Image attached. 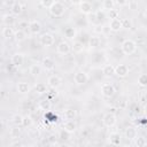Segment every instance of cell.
<instances>
[{
  "mask_svg": "<svg viewBox=\"0 0 147 147\" xmlns=\"http://www.w3.org/2000/svg\"><path fill=\"white\" fill-rule=\"evenodd\" d=\"M10 62H11L16 68H18V67H21V65L24 63V55L21 54V53H15V54L11 56Z\"/></svg>",
  "mask_w": 147,
  "mask_h": 147,
  "instance_id": "obj_14",
  "label": "cell"
},
{
  "mask_svg": "<svg viewBox=\"0 0 147 147\" xmlns=\"http://www.w3.org/2000/svg\"><path fill=\"white\" fill-rule=\"evenodd\" d=\"M88 79H90L88 75L83 70L77 71L74 76V82H75L76 85H85L88 82Z\"/></svg>",
  "mask_w": 147,
  "mask_h": 147,
  "instance_id": "obj_3",
  "label": "cell"
},
{
  "mask_svg": "<svg viewBox=\"0 0 147 147\" xmlns=\"http://www.w3.org/2000/svg\"><path fill=\"white\" fill-rule=\"evenodd\" d=\"M15 146H22V144L20 141H14L10 144V147H15Z\"/></svg>",
  "mask_w": 147,
  "mask_h": 147,
  "instance_id": "obj_46",
  "label": "cell"
},
{
  "mask_svg": "<svg viewBox=\"0 0 147 147\" xmlns=\"http://www.w3.org/2000/svg\"><path fill=\"white\" fill-rule=\"evenodd\" d=\"M20 134H21V129L18 125H15V127H13L10 130V136H11V138H18Z\"/></svg>",
  "mask_w": 147,
  "mask_h": 147,
  "instance_id": "obj_36",
  "label": "cell"
},
{
  "mask_svg": "<svg viewBox=\"0 0 147 147\" xmlns=\"http://www.w3.org/2000/svg\"><path fill=\"white\" fill-rule=\"evenodd\" d=\"M123 28L122 25V20L119 18H113L109 22V30L113 32H118L121 29Z\"/></svg>",
  "mask_w": 147,
  "mask_h": 147,
  "instance_id": "obj_12",
  "label": "cell"
},
{
  "mask_svg": "<svg viewBox=\"0 0 147 147\" xmlns=\"http://www.w3.org/2000/svg\"><path fill=\"white\" fill-rule=\"evenodd\" d=\"M29 72H30V75L33 77V78H37L40 74H41V67H40V64H32L31 67H30V69H29Z\"/></svg>",
  "mask_w": 147,
  "mask_h": 147,
  "instance_id": "obj_23",
  "label": "cell"
},
{
  "mask_svg": "<svg viewBox=\"0 0 147 147\" xmlns=\"http://www.w3.org/2000/svg\"><path fill=\"white\" fill-rule=\"evenodd\" d=\"M17 26H18V29H21V30H25L26 28H29V23H28L26 21H20V22L17 23Z\"/></svg>",
  "mask_w": 147,
  "mask_h": 147,
  "instance_id": "obj_42",
  "label": "cell"
},
{
  "mask_svg": "<svg viewBox=\"0 0 147 147\" xmlns=\"http://www.w3.org/2000/svg\"><path fill=\"white\" fill-rule=\"evenodd\" d=\"M137 136H138V132H137V129L136 127H133V126L126 127V130H125V138L127 140L133 141V140H136Z\"/></svg>",
  "mask_w": 147,
  "mask_h": 147,
  "instance_id": "obj_18",
  "label": "cell"
},
{
  "mask_svg": "<svg viewBox=\"0 0 147 147\" xmlns=\"http://www.w3.org/2000/svg\"><path fill=\"white\" fill-rule=\"evenodd\" d=\"M39 41H40V44H41L42 46H45V47H49V46H53V45H54V42H55V38H54V36H53L52 33H49V32H45V33H42V34L40 36Z\"/></svg>",
  "mask_w": 147,
  "mask_h": 147,
  "instance_id": "obj_4",
  "label": "cell"
},
{
  "mask_svg": "<svg viewBox=\"0 0 147 147\" xmlns=\"http://www.w3.org/2000/svg\"><path fill=\"white\" fill-rule=\"evenodd\" d=\"M71 134H72L71 132L67 131L65 129H62V130L59 132V139L62 140V141H68V140H70Z\"/></svg>",
  "mask_w": 147,
  "mask_h": 147,
  "instance_id": "obj_28",
  "label": "cell"
},
{
  "mask_svg": "<svg viewBox=\"0 0 147 147\" xmlns=\"http://www.w3.org/2000/svg\"><path fill=\"white\" fill-rule=\"evenodd\" d=\"M63 129H65L67 131L74 133L77 130V123L75 119H65V122L63 123Z\"/></svg>",
  "mask_w": 147,
  "mask_h": 147,
  "instance_id": "obj_17",
  "label": "cell"
},
{
  "mask_svg": "<svg viewBox=\"0 0 147 147\" xmlns=\"http://www.w3.org/2000/svg\"><path fill=\"white\" fill-rule=\"evenodd\" d=\"M122 25H123L124 29H131L132 23H131V21L129 18H123L122 20Z\"/></svg>",
  "mask_w": 147,
  "mask_h": 147,
  "instance_id": "obj_39",
  "label": "cell"
},
{
  "mask_svg": "<svg viewBox=\"0 0 147 147\" xmlns=\"http://www.w3.org/2000/svg\"><path fill=\"white\" fill-rule=\"evenodd\" d=\"M126 2H127V0H117V3H118V5H121V6L126 5Z\"/></svg>",
  "mask_w": 147,
  "mask_h": 147,
  "instance_id": "obj_48",
  "label": "cell"
},
{
  "mask_svg": "<svg viewBox=\"0 0 147 147\" xmlns=\"http://www.w3.org/2000/svg\"><path fill=\"white\" fill-rule=\"evenodd\" d=\"M10 10H11V14H14V15H20V14L23 11V6H22L21 2L15 1L14 5L10 7Z\"/></svg>",
  "mask_w": 147,
  "mask_h": 147,
  "instance_id": "obj_26",
  "label": "cell"
},
{
  "mask_svg": "<svg viewBox=\"0 0 147 147\" xmlns=\"http://www.w3.org/2000/svg\"><path fill=\"white\" fill-rule=\"evenodd\" d=\"M79 11L82 14H85V15H88L92 13V3L88 2V1H82L79 7H78Z\"/></svg>",
  "mask_w": 147,
  "mask_h": 147,
  "instance_id": "obj_15",
  "label": "cell"
},
{
  "mask_svg": "<svg viewBox=\"0 0 147 147\" xmlns=\"http://www.w3.org/2000/svg\"><path fill=\"white\" fill-rule=\"evenodd\" d=\"M32 124H33L32 117H31V116H29V115L24 116V119H23V126H25V127H30Z\"/></svg>",
  "mask_w": 147,
  "mask_h": 147,
  "instance_id": "obj_37",
  "label": "cell"
},
{
  "mask_svg": "<svg viewBox=\"0 0 147 147\" xmlns=\"http://www.w3.org/2000/svg\"><path fill=\"white\" fill-rule=\"evenodd\" d=\"M87 21L91 22V23H96V22H99L98 18H96V16H95V11L87 15Z\"/></svg>",
  "mask_w": 147,
  "mask_h": 147,
  "instance_id": "obj_41",
  "label": "cell"
},
{
  "mask_svg": "<svg viewBox=\"0 0 147 147\" xmlns=\"http://www.w3.org/2000/svg\"><path fill=\"white\" fill-rule=\"evenodd\" d=\"M47 85L52 88H59L62 85V78L57 75H51L47 79Z\"/></svg>",
  "mask_w": 147,
  "mask_h": 147,
  "instance_id": "obj_8",
  "label": "cell"
},
{
  "mask_svg": "<svg viewBox=\"0 0 147 147\" xmlns=\"http://www.w3.org/2000/svg\"><path fill=\"white\" fill-rule=\"evenodd\" d=\"M14 2H15L14 0H2V3H3L6 7H9V6L11 7V6L14 5Z\"/></svg>",
  "mask_w": 147,
  "mask_h": 147,
  "instance_id": "obj_45",
  "label": "cell"
},
{
  "mask_svg": "<svg viewBox=\"0 0 147 147\" xmlns=\"http://www.w3.org/2000/svg\"><path fill=\"white\" fill-rule=\"evenodd\" d=\"M63 34L67 39L69 40H74L77 36V32H76V29L72 28V26H67L64 30H63Z\"/></svg>",
  "mask_w": 147,
  "mask_h": 147,
  "instance_id": "obj_19",
  "label": "cell"
},
{
  "mask_svg": "<svg viewBox=\"0 0 147 147\" xmlns=\"http://www.w3.org/2000/svg\"><path fill=\"white\" fill-rule=\"evenodd\" d=\"M23 119H24V116H22L21 114H15L13 117H11V122L14 123V125H23Z\"/></svg>",
  "mask_w": 147,
  "mask_h": 147,
  "instance_id": "obj_32",
  "label": "cell"
},
{
  "mask_svg": "<svg viewBox=\"0 0 147 147\" xmlns=\"http://www.w3.org/2000/svg\"><path fill=\"white\" fill-rule=\"evenodd\" d=\"M144 16H145V18H147V7H146L145 10H144Z\"/></svg>",
  "mask_w": 147,
  "mask_h": 147,
  "instance_id": "obj_49",
  "label": "cell"
},
{
  "mask_svg": "<svg viewBox=\"0 0 147 147\" xmlns=\"http://www.w3.org/2000/svg\"><path fill=\"white\" fill-rule=\"evenodd\" d=\"M102 123H103V125H105L106 127H113V126H115L116 123H117V117H116V115L113 114V113H107V114L103 116V118H102Z\"/></svg>",
  "mask_w": 147,
  "mask_h": 147,
  "instance_id": "obj_5",
  "label": "cell"
},
{
  "mask_svg": "<svg viewBox=\"0 0 147 147\" xmlns=\"http://www.w3.org/2000/svg\"><path fill=\"white\" fill-rule=\"evenodd\" d=\"M63 117L65 119H75L77 117V111L74 108H67L63 110Z\"/></svg>",
  "mask_w": 147,
  "mask_h": 147,
  "instance_id": "obj_21",
  "label": "cell"
},
{
  "mask_svg": "<svg viewBox=\"0 0 147 147\" xmlns=\"http://www.w3.org/2000/svg\"><path fill=\"white\" fill-rule=\"evenodd\" d=\"M108 17L110 18V20H113V18H118V10H116V9H110V10H108Z\"/></svg>",
  "mask_w": 147,
  "mask_h": 147,
  "instance_id": "obj_38",
  "label": "cell"
},
{
  "mask_svg": "<svg viewBox=\"0 0 147 147\" xmlns=\"http://www.w3.org/2000/svg\"><path fill=\"white\" fill-rule=\"evenodd\" d=\"M41 65H42V68H44L46 71H52V70H54V68H55V62H54L53 59H51L49 56H45V57H42V60H41Z\"/></svg>",
  "mask_w": 147,
  "mask_h": 147,
  "instance_id": "obj_11",
  "label": "cell"
},
{
  "mask_svg": "<svg viewBox=\"0 0 147 147\" xmlns=\"http://www.w3.org/2000/svg\"><path fill=\"white\" fill-rule=\"evenodd\" d=\"M29 30L32 34H39L41 32V24L37 20H32L29 22Z\"/></svg>",
  "mask_w": 147,
  "mask_h": 147,
  "instance_id": "obj_10",
  "label": "cell"
},
{
  "mask_svg": "<svg viewBox=\"0 0 147 147\" xmlns=\"http://www.w3.org/2000/svg\"><path fill=\"white\" fill-rule=\"evenodd\" d=\"M14 36H15V31L13 30L11 26L6 25V26L2 29V37H3L5 39H10V38H13Z\"/></svg>",
  "mask_w": 147,
  "mask_h": 147,
  "instance_id": "obj_24",
  "label": "cell"
},
{
  "mask_svg": "<svg viewBox=\"0 0 147 147\" xmlns=\"http://www.w3.org/2000/svg\"><path fill=\"white\" fill-rule=\"evenodd\" d=\"M16 90L20 94H28L30 92L31 87L26 82H18L16 85Z\"/></svg>",
  "mask_w": 147,
  "mask_h": 147,
  "instance_id": "obj_16",
  "label": "cell"
},
{
  "mask_svg": "<svg viewBox=\"0 0 147 147\" xmlns=\"http://www.w3.org/2000/svg\"><path fill=\"white\" fill-rule=\"evenodd\" d=\"M101 93L105 98H113L115 94V87L110 83H105L101 86Z\"/></svg>",
  "mask_w": 147,
  "mask_h": 147,
  "instance_id": "obj_7",
  "label": "cell"
},
{
  "mask_svg": "<svg viewBox=\"0 0 147 147\" xmlns=\"http://www.w3.org/2000/svg\"><path fill=\"white\" fill-rule=\"evenodd\" d=\"M52 107V102L48 100V99H45V100H41L39 102V108L41 110H45V111H48Z\"/></svg>",
  "mask_w": 147,
  "mask_h": 147,
  "instance_id": "obj_31",
  "label": "cell"
},
{
  "mask_svg": "<svg viewBox=\"0 0 147 147\" xmlns=\"http://www.w3.org/2000/svg\"><path fill=\"white\" fill-rule=\"evenodd\" d=\"M144 109H145V113H146V114H147V103H146V105H145V107H144Z\"/></svg>",
  "mask_w": 147,
  "mask_h": 147,
  "instance_id": "obj_50",
  "label": "cell"
},
{
  "mask_svg": "<svg viewBox=\"0 0 147 147\" xmlns=\"http://www.w3.org/2000/svg\"><path fill=\"white\" fill-rule=\"evenodd\" d=\"M139 100L141 101V102H145V101H147V93H146V91H140V94H139Z\"/></svg>",
  "mask_w": 147,
  "mask_h": 147,
  "instance_id": "obj_44",
  "label": "cell"
},
{
  "mask_svg": "<svg viewBox=\"0 0 147 147\" xmlns=\"http://www.w3.org/2000/svg\"><path fill=\"white\" fill-rule=\"evenodd\" d=\"M34 91H36L38 94H45V93L48 92L47 86H46V84H44V83H37V84L34 85Z\"/></svg>",
  "mask_w": 147,
  "mask_h": 147,
  "instance_id": "obj_27",
  "label": "cell"
},
{
  "mask_svg": "<svg viewBox=\"0 0 147 147\" xmlns=\"http://www.w3.org/2000/svg\"><path fill=\"white\" fill-rule=\"evenodd\" d=\"M95 16H96V18H98V21L99 22H101V21H103V20H106L107 18V13H106V10L105 9H98V10H95Z\"/></svg>",
  "mask_w": 147,
  "mask_h": 147,
  "instance_id": "obj_33",
  "label": "cell"
},
{
  "mask_svg": "<svg viewBox=\"0 0 147 147\" xmlns=\"http://www.w3.org/2000/svg\"><path fill=\"white\" fill-rule=\"evenodd\" d=\"M70 51H71V45L65 40H61L56 45V52L61 55H67L70 53Z\"/></svg>",
  "mask_w": 147,
  "mask_h": 147,
  "instance_id": "obj_6",
  "label": "cell"
},
{
  "mask_svg": "<svg viewBox=\"0 0 147 147\" xmlns=\"http://www.w3.org/2000/svg\"><path fill=\"white\" fill-rule=\"evenodd\" d=\"M53 2H54V0H40V5L44 8H49L53 5Z\"/></svg>",
  "mask_w": 147,
  "mask_h": 147,
  "instance_id": "obj_40",
  "label": "cell"
},
{
  "mask_svg": "<svg viewBox=\"0 0 147 147\" xmlns=\"http://www.w3.org/2000/svg\"><path fill=\"white\" fill-rule=\"evenodd\" d=\"M14 1H15V0H14Z\"/></svg>",
  "mask_w": 147,
  "mask_h": 147,
  "instance_id": "obj_53",
  "label": "cell"
},
{
  "mask_svg": "<svg viewBox=\"0 0 147 147\" xmlns=\"http://www.w3.org/2000/svg\"><path fill=\"white\" fill-rule=\"evenodd\" d=\"M82 1H83V0H70V2H71L72 5H78V6L80 5Z\"/></svg>",
  "mask_w": 147,
  "mask_h": 147,
  "instance_id": "obj_47",
  "label": "cell"
},
{
  "mask_svg": "<svg viewBox=\"0 0 147 147\" xmlns=\"http://www.w3.org/2000/svg\"><path fill=\"white\" fill-rule=\"evenodd\" d=\"M136 145L139 146H146V139L145 138H136Z\"/></svg>",
  "mask_w": 147,
  "mask_h": 147,
  "instance_id": "obj_43",
  "label": "cell"
},
{
  "mask_svg": "<svg viewBox=\"0 0 147 147\" xmlns=\"http://www.w3.org/2000/svg\"><path fill=\"white\" fill-rule=\"evenodd\" d=\"M145 139H146V144H147V136H146V138H145Z\"/></svg>",
  "mask_w": 147,
  "mask_h": 147,
  "instance_id": "obj_51",
  "label": "cell"
},
{
  "mask_svg": "<svg viewBox=\"0 0 147 147\" xmlns=\"http://www.w3.org/2000/svg\"><path fill=\"white\" fill-rule=\"evenodd\" d=\"M114 7H115V1L114 0H103V2H102V9L110 10V9H114Z\"/></svg>",
  "mask_w": 147,
  "mask_h": 147,
  "instance_id": "obj_34",
  "label": "cell"
},
{
  "mask_svg": "<svg viewBox=\"0 0 147 147\" xmlns=\"http://www.w3.org/2000/svg\"><path fill=\"white\" fill-rule=\"evenodd\" d=\"M85 46H84V42H82L80 40H75L71 45V49L74 53H82L84 51Z\"/></svg>",
  "mask_w": 147,
  "mask_h": 147,
  "instance_id": "obj_20",
  "label": "cell"
},
{
  "mask_svg": "<svg viewBox=\"0 0 147 147\" xmlns=\"http://www.w3.org/2000/svg\"><path fill=\"white\" fill-rule=\"evenodd\" d=\"M65 10H67L65 6L62 2H60V1H54L53 5L48 8L49 14L52 16H54V17H61V16H63L64 13H65Z\"/></svg>",
  "mask_w": 147,
  "mask_h": 147,
  "instance_id": "obj_1",
  "label": "cell"
},
{
  "mask_svg": "<svg viewBox=\"0 0 147 147\" xmlns=\"http://www.w3.org/2000/svg\"><path fill=\"white\" fill-rule=\"evenodd\" d=\"M129 74V68L126 64H118L115 67V75L118 78H124Z\"/></svg>",
  "mask_w": 147,
  "mask_h": 147,
  "instance_id": "obj_9",
  "label": "cell"
},
{
  "mask_svg": "<svg viewBox=\"0 0 147 147\" xmlns=\"http://www.w3.org/2000/svg\"><path fill=\"white\" fill-rule=\"evenodd\" d=\"M121 49L125 55H132L137 51V44L132 39H124L121 45Z\"/></svg>",
  "mask_w": 147,
  "mask_h": 147,
  "instance_id": "obj_2",
  "label": "cell"
},
{
  "mask_svg": "<svg viewBox=\"0 0 147 147\" xmlns=\"http://www.w3.org/2000/svg\"><path fill=\"white\" fill-rule=\"evenodd\" d=\"M14 38H15V40H16L17 42L23 41V40L26 38V33H25V31H24V30L17 29V30L15 31V36H14Z\"/></svg>",
  "mask_w": 147,
  "mask_h": 147,
  "instance_id": "obj_30",
  "label": "cell"
},
{
  "mask_svg": "<svg viewBox=\"0 0 147 147\" xmlns=\"http://www.w3.org/2000/svg\"><path fill=\"white\" fill-rule=\"evenodd\" d=\"M2 22H3L6 25L11 26V24L15 22V16H14V14H6V15H3V16H2Z\"/></svg>",
  "mask_w": 147,
  "mask_h": 147,
  "instance_id": "obj_29",
  "label": "cell"
},
{
  "mask_svg": "<svg viewBox=\"0 0 147 147\" xmlns=\"http://www.w3.org/2000/svg\"><path fill=\"white\" fill-rule=\"evenodd\" d=\"M146 33H147V30H146Z\"/></svg>",
  "mask_w": 147,
  "mask_h": 147,
  "instance_id": "obj_52",
  "label": "cell"
},
{
  "mask_svg": "<svg viewBox=\"0 0 147 147\" xmlns=\"http://www.w3.org/2000/svg\"><path fill=\"white\" fill-rule=\"evenodd\" d=\"M87 42H88V46L91 48H96L100 46L101 40H100V37H98V36H90Z\"/></svg>",
  "mask_w": 147,
  "mask_h": 147,
  "instance_id": "obj_22",
  "label": "cell"
},
{
  "mask_svg": "<svg viewBox=\"0 0 147 147\" xmlns=\"http://www.w3.org/2000/svg\"><path fill=\"white\" fill-rule=\"evenodd\" d=\"M102 74L105 77H110V76L115 75V67L113 64H106L102 68Z\"/></svg>",
  "mask_w": 147,
  "mask_h": 147,
  "instance_id": "obj_25",
  "label": "cell"
},
{
  "mask_svg": "<svg viewBox=\"0 0 147 147\" xmlns=\"http://www.w3.org/2000/svg\"><path fill=\"white\" fill-rule=\"evenodd\" d=\"M108 141L114 146H118L122 142V137L118 132H110L108 136Z\"/></svg>",
  "mask_w": 147,
  "mask_h": 147,
  "instance_id": "obj_13",
  "label": "cell"
},
{
  "mask_svg": "<svg viewBox=\"0 0 147 147\" xmlns=\"http://www.w3.org/2000/svg\"><path fill=\"white\" fill-rule=\"evenodd\" d=\"M138 84L141 87H146L147 86V74H141L138 77Z\"/></svg>",
  "mask_w": 147,
  "mask_h": 147,
  "instance_id": "obj_35",
  "label": "cell"
}]
</instances>
